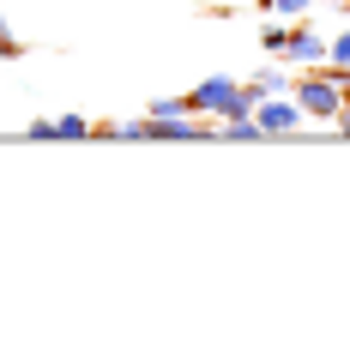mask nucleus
<instances>
[{
  "mask_svg": "<svg viewBox=\"0 0 350 350\" xmlns=\"http://www.w3.org/2000/svg\"><path fill=\"white\" fill-rule=\"evenodd\" d=\"M85 133H91L85 115H61V121H55V139H85Z\"/></svg>",
  "mask_w": 350,
  "mask_h": 350,
  "instance_id": "9d476101",
  "label": "nucleus"
},
{
  "mask_svg": "<svg viewBox=\"0 0 350 350\" xmlns=\"http://www.w3.org/2000/svg\"><path fill=\"white\" fill-rule=\"evenodd\" d=\"M266 6H272V18H290V25L314 12V0H266Z\"/></svg>",
  "mask_w": 350,
  "mask_h": 350,
  "instance_id": "1a4fd4ad",
  "label": "nucleus"
},
{
  "mask_svg": "<svg viewBox=\"0 0 350 350\" xmlns=\"http://www.w3.org/2000/svg\"><path fill=\"white\" fill-rule=\"evenodd\" d=\"M254 85H260V97H278V91H290V85H296V72H290V67L278 61V67L254 72Z\"/></svg>",
  "mask_w": 350,
  "mask_h": 350,
  "instance_id": "423d86ee",
  "label": "nucleus"
},
{
  "mask_svg": "<svg viewBox=\"0 0 350 350\" xmlns=\"http://www.w3.org/2000/svg\"><path fill=\"white\" fill-rule=\"evenodd\" d=\"M217 139H230V145H254V139H266V133H260V121H254V115H242V121H224V127H217Z\"/></svg>",
  "mask_w": 350,
  "mask_h": 350,
  "instance_id": "0eeeda50",
  "label": "nucleus"
},
{
  "mask_svg": "<svg viewBox=\"0 0 350 350\" xmlns=\"http://www.w3.org/2000/svg\"><path fill=\"white\" fill-rule=\"evenodd\" d=\"M254 121H260V133L272 139V133H296L308 115H302V103L290 97V91H278V97H260V109H254Z\"/></svg>",
  "mask_w": 350,
  "mask_h": 350,
  "instance_id": "7ed1b4c3",
  "label": "nucleus"
},
{
  "mask_svg": "<svg viewBox=\"0 0 350 350\" xmlns=\"http://www.w3.org/2000/svg\"><path fill=\"white\" fill-rule=\"evenodd\" d=\"M326 61V31H320L314 18H296L290 25V49H284V67H296V72H308Z\"/></svg>",
  "mask_w": 350,
  "mask_h": 350,
  "instance_id": "f03ea898",
  "label": "nucleus"
},
{
  "mask_svg": "<svg viewBox=\"0 0 350 350\" xmlns=\"http://www.w3.org/2000/svg\"><path fill=\"white\" fill-rule=\"evenodd\" d=\"M326 61H345V67H350V25L338 36H326Z\"/></svg>",
  "mask_w": 350,
  "mask_h": 350,
  "instance_id": "f8f14e48",
  "label": "nucleus"
},
{
  "mask_svg": "<svg viewBox=\"0 0 350 350\" xmlns=\"http://www.w3.org/2000/svg\"><path fill=\"white\" fill-rule=\"evenodd\" d=\"M345 109H350V103H345Z\"/></svg>",
  "mask_w": 350,
  "mask_h": 350,
  "instance_id": "2eb2a0df",
  "label": "nucleus"
},
{
  "mask_svg": "<svg viewBox=\"0 0 350 350\" xmlns=\"http://www.w3.org/2000/svg\"><path fill=\"white\" fill-rule=\"evenodd\" d=\"M260 49H266L272 61H284V49H290V18H284V25H266V31H260Z\"/></svg>",
  "mask_w": 350,
  "mask_h": 350,
  "instance_id": "6e6552de",
  "label": "nucleus"
},
{
  "mask_svg": "<svg viewBox=\"0 0 350 350\" xmlns=\"http://www.w3.org/2000/svg\"><path fill=\"white\" fill-rule=\"evenodd\" d=\"M320 72H326L338 91H350V67H345V61H320Z\"/></svg>",
  "mask_w": 350,
  "mask_h": 350,
  "instance_id": "ddd939ff",
  "label": "nucleus"
},
{
  "mask_svg": "<svg viewBox=\"0 0 350 350\" xmlns=\"http://www.w3.org/2000/svg\"><path fill=\"white\" fill-rule=\"evenodd\" d=\"M25 139H36V145L55 139V121H31V127H25Z\"/></svg>",
  "mask_w": 350,
  "mask_h": 350,
  "instance_id": "4468645a",
  "label": "nucleus"
},
{
  "mask_svg": "<svg viewBox=\"0 0 350 350\" xmlns=\"http://www.w3.org/2000/svg\"><path fill=\"white\" fill-rule=\"evenodd\" d=\"M290 97L302 103V115H308V121H338V115H345V103H350V91H338V85H332V79H326L320 67L296 72Z\"/></svg>",
  "mask_w": 350,
  "mask_h": 350,
  "instance_id": "f257e3e1",
  "label": "nucleus"
},
{
  "mask_svg": "<svg viewBox=\"0 0 350 350\" xmlns=\"http://www.w3.org/2000/svg\"><path fill=\"white\" fill-rule=\"evenodd\" d=\"M230 103H236V79L230 72H211V79H200L187 91V109L193 115H230Z\"/></svg>",
  "mask_w": 350,
  "mask_h": 350,
  "instance_id": "20e7f679",
  "label": "nucleus"
},
{
  "mask_svg": "<svg viewBox=\"0 0 350 350\" xmlns=\"http://www.w3.org/2000/svg\"><path fill=\"white\" fill-rule=\"evenodd\" d=\"M151 121V139H206L211 127L193 121V115H145Z\"/></svg>",
  "mask_w": 350,
  "mask_h": 350,
  "instance_id": "39448f33",
  "label": "nucleus"
},
{
  "mask_svg": "<svg viewBox=\"0 0 350 350\" xmlns=\"http://www.w3.org/2000/svg\"><path fill=\"white\" fill-rule=\"evenodd\" d=\"M25 55V42L12 36V25H6V12H0V61H18Z\"/></svg>",
  "mask_w": 350,
  "mask_h": 350,
  "instance_id": "9b49d317",
  "label": "nucleus"
}]
</instances>
